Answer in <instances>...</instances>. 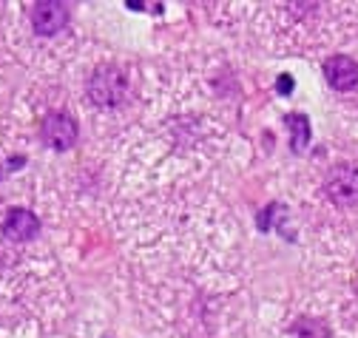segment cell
Returning <instances> with one entry per match:
<instances>
[{
    "label": "cell",
    "instance_id": "6",
    "mask_svg": "<svg viewBox=\"0 0 358 338\" xmlns=\"http://www.w3.org/2000/svg\"><path fill=\"white\" fill-rule=\"evenodd\" d=\"M324 77L336 91H350L358 86V63L344 54H333L324 63Z\"/></svg>",
    "mask_w": 358,
    "mask_h": 338
},
{
    "label": "cell",
    "instance_id": "7",
    "mask_svg": "<svg viewBox=\"0 0 358 338\" xmlns=\"http://www.w3.org/2000/svg\"><path fill=\"white\" fill-rule=\"evenodd\" d=\"M285 125L290 128V151L293 154H304V148L310 145V119L304 114H287Z\"/></svg>",
    "mask_w": 358,
    "mask_h": 338
},
{
    "label": "cell",
    "instance_id": "5",
    "mask_svg": "<svg viewBox=\"0 0 358 338\" xmlns=\"http://www.w3.org/2000/svg\"><path fill=\"white\" fill-rule=\"evenodd\" d=\"M37 233H40V219L31 214V210L12 207L9 214H6V219H3V236L9 242L23 244V242H31Z\"/></svg>",
    "mask_w": 358,
    "mask_h": 338
},
{
    "label": "cell",
    "instance_id": "8",
    "mask_svg": "<svg viewBox=\"0 0 358 338\" xmlns=\"http://www.w3.org/2000/svg\"><path fill=\"white\" fill-rule=\"evenodd\" d=\"M293 338H330V327L322 318H313V316H301L293 327H290Z\"/></svg>",
    "mask_w": 358,
    "mask_h": 338
},
{
    "label": "cell",
    "instance_id": "9",
    "mask_svg": "<svg viewBox=\"0 0 358 338\" xmlns=\"http://www.w3.org/2000/svg\"><path fill=\"white\" fill-rule=\"evenodd\" d=\"M276 91H279L282 97H290V94H293V77H290V74H282V77L276 80Z\"/></svg>",
    "mask_w": 358,
    "mask_h": 338
},
{
    "label": "cell",
    "instance_id": "4",
    "mask_svg": "<svg viewBox=\"0 0 358 338\" xmlns=\"http://www.w3.org/2000/svg\"><path fill=\"white\" fill-rule=\"evenodd\" d=\"M324 191L341 207L358 205V168L355 165H336L324 179Z\"/></svg>",
    "mask_w": 358,
    "mask_h": 338
},
{
    "label": "cell",
    "instance_id": "2",
    "mask_svg": "<svg viewBox=\"0 0 358 338\" xmlns=\"http://www.w3.org/2000/svg\"><path fill=\"white\" fill-rule=\"evenodd\" d=\"M77 119L69 111H49L40 122V140L52 151H69L77 142Z\"/></svg>",
    "mask_w": 358,
    "mask_h": 338
},
{
    "label": "cell",
    "instance_id": "1",
    "mask_svg": "<svg viewBox=\"0 0 358 338\" xmlns=\"http://www.w3.org/2000/svg\"><path fill=\"white\" fill-rule=\"evenodd\" d=\"M88 100L100 108H117L128 97V77L120 66H97L88 77Z\"/></svg>",
    "mask_w": 358,
    "mask_h": 338
},
{
    "label": "cell",
    "instance_id": "3",
    "mask_svg": "<svg viewBox=\"0 0 358 338\" xmlns=\"http://www.w3.org/2000/svg\"><path fill=\"white\" fill-rule=\"evenodd\" d=\"M69 3H60V0H40V3L31 6V29L40 37H55L66 29L69 23Z\"/></svg>",
    "mask_w": 358,
    "mask_h": 338
}]
</instances>
